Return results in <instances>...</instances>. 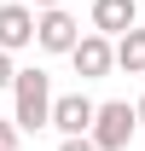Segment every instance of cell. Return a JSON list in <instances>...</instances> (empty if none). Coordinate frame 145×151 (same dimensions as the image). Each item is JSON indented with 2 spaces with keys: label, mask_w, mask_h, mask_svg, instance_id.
I'll return each mask as SVG.
<instances>
[{
  "label": "cell",
  "mask_w": 145,
  "mask_h": 151,
  "mask_svg": "<svg viewBox=\"0 0 145 151\" xmlns=\"http://www.w3.org/2000/svg\"><path fill=\"white\" fill-rule=\"evenodd\" d=\"M47 116H52V76L29 64L12 76V122H18V134H41Z\"/></svg>",
  "instance_id": "6da1fadb"
},
{
  "label": "cell",
  "mask_w": 145,
  "mask_h": 151,
  "mask_svg": "<svg viewBox=\"0 0 145 151\" xmlns=\"http://www.w3.org/2000/svg\"><path fill=\"white\" fill-rule=\"evenodd\" d=\"M134 18H139V0H93V29L110 41L122 29H134Z\"/></svg>",
  "instance_id": "52a82bcc"
},
{
  "label": "cell",
  "mask_w": 145,
  "mask_h": 151,
  "mask_svg": "<svg viewBox=\"0 0 145 151\" xmlns=\"http://www.w3.org/2000/svg\"><path fill=\"white\" fill-rule=\"evenodd\" d=\"M12 76H18V64H12V52H6V47H0V93L12 87Z\"/></svg>",
  "instance_id": "9c48e42d"
},
{
  "label": "cell",
  "mask_w": 145,
  "mask_h": 151,
  "mask_svg": "<svg viewBox=\"0 0 145 151\" xmlns=\"http://www.w3.org/2000/svg\"><path fill=\"white\" fill-rule=\"evenodd\" d=\"M0 47H6V52L35 47V6H29V0H6V6H0Z\"/></svg>",
  "instance_id": "5b68a950"
},
{
  "label": "cell",
  "mask_w": 145,
  "mask_h": 151,
  "mask_svg": "<svg viewBox=\"0 0 145 151\" xmlns=\"http://www.w3.org/2000/svg\"><path fill=\"white\" fill-rule=\"evenodd\" d=\"M134 134H139V122H134V105H128V99H105V105H93L87 139H93L99 151H128Z\"/></svg>",
  "instance_id": "7a4b0ae2"
},
{
  "label": "cell",
  "mask_w": 145,
  "mask_h": 151,
  "mask_svg": "<svg viewBox=\"0 0 145 151\" xmlns=\"http://www.w3.org/2000/svg\"><path fill=\"white\" fill-rule=\"evenodd\" d=\"M134 122H139V128H145V99H139V105H134Z\"/></svg>",
  "instance_id": "4fadbf2b"
},
{
  "label": "cell",
  "mask_w": 145,
  "mask_h": 151,
  "mask_svg": "<svg viewBox=\"0 0 145 151\" xmlns=\"http://www.w3.org/2000/svg\"><path fill=\"white\" fill-rule=\"evenodd\" d=\"M47 128H58V134H87V128H93V99H87V93H58Z\"/></svg>",
  "instance_id": "8992f818"
},
{
  "label": "cell",
  "mask_w": 145,
  "mask_h": 151,
  "mask_svg": "<svg viewBox=\"0 0 145 151\" xmlns=\"http://www.w3.org/2000/svg\"><path fill=\"white\" fill-rule=\"evenodd\" d=\"M29 6H35V12H47V6H64V0H29Z\"/></svg>",
  "instance_id": "7c38bea8"
},
{
  "label": "cell",
  "mask_w": 145,
  "mask_h": 151,
  "mask_svg": "<svg viewBox=\"0 0 145 151\" xmlns=\"http://www.w3.org/2000/svg\"><path fill=\"white\" fill-rule=\"evenodd\" d=\"M116 47V70L128 76H145V29H122V35L110 41Z\"/></svg>",
  "instance_id": "ba28073f"
},
{
  "label": "cell",
  "mask_w": 145,
  "mask_h": 151,
  "mask_svg": "<svg viewBox=\"0 0 145 151\" xmlns=\"http://www.w3.org/2000/svg\"><path fill=\"white\" fill-rule=\"evenodd\" d=\"M64 58L75 64V76H81V81H105V76L116 70V47H110V35H99V29H93V35H81Z\"/></svg>",
  "instance_id": "3957f363"
},
{
  "label": "cell",
  "mask_w": 145,
  "mask_h": 151,
  "mask_svg": "<svg viewBox=\"0 0 145 151\" xmlns=\"http://www.w3.org/2000/svg\"><path fill=\"white\" fill-rule=\"evenodd\" d=\"M75 41H81V23H75L64 6L35 12V47H41V52H70Z\"/></svg>",
  "instance_id": "277c9868"
},
{
  "label": "cell",
  "mask_w": 145,
  "mask_h": 151,
  "mask_svg": "<svg viewBox=\"0 0 145 151\" xmlns=\"http://www.w3.org/2000/svg\"><path fill=\"white\" fill-rule=\"evenodd\" d=\"M0 151H18V122H6V116H0Z\"/></svg>",
  "instance_id": "30bf717a"
},
{
  "label": "cell",
  "mask_w": 145,
  "mask_h": 151,
  "mask_svg": "<svg viewBox=\"0 0 145 151\" xmlns=\"http://www.w3.org/2000/svg\"><path fill=\"white\" fill-rule=\"evenodd\" d=\"M58 151H99V145H93L87 134H64V145H58Z\"/></svg>",
  "instance_id": "8fae6325"
}]
</instances>
